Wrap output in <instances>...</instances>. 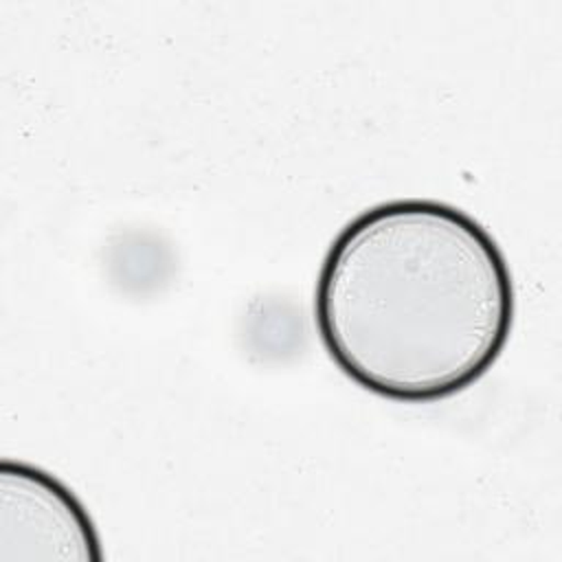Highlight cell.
Listing matches in <instances>:
<instances>
[{
	"label": "cell",
	"instance_id": "1",
	"mask_svg": "<svg viewBox=\"0 0 562 562\" xmlns=\"http://www.w3.org/2000/svg\"><path fill=\"white\" fill-rule=\"evenodd\" d=\"M516 292L496 239L439 200L380 202L331 241L314 323L334 364L364 391L406 404L476 384L514 327Z\"/></svg>",
	"mask_w": 562,
	"mask_h": 562
},
{
	"label": "cell",
	"instance_id": "2",
	"mask_svg": "<svg viewBox=\"0 0 562 562\" xmlns=\"http://www.w3.org/2000/svg\"><path fill=\"white\" fill-rule=\"evenodd\" d=\"M101 540L83 503L50 472L0 463V562H101Z\"/></svg>",
	"mask_w": 562,
	"mask_h": 562
}]
</instances>
